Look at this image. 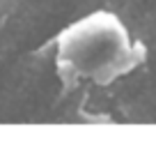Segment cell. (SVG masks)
<instances>
[{
  "label": "cell",
  "instance_id": "obj_1",
  "mask_svg": "<svg viewBox=\"0 0 156 152\" xmlns=\"http://www.w3.org/2000/svg\"><path fill=\"white\" fill-rule=\"evenodd\" d=\"M138 62L126 28L108 12H94L73 21L55 37V72L64 85L110 83Z\"/></svg>",
  "mask_w": 156,
  "mask_h": 152
},
{
  "label": "cell",
  "instance_id": "obj_2",
  "mask_svg": "<svg viewBox=\"0 0 156 152\" xmlns=\"http://www.w3.org/2000/svg\"><path fill=\"white\" fill-rule=\"evenodd\" d=\"M12 2H21V0H0V7H5V5H12Z\"/></svg>",
  "mask_w": 156,
  "mask_h": 152
}]
</instances>
